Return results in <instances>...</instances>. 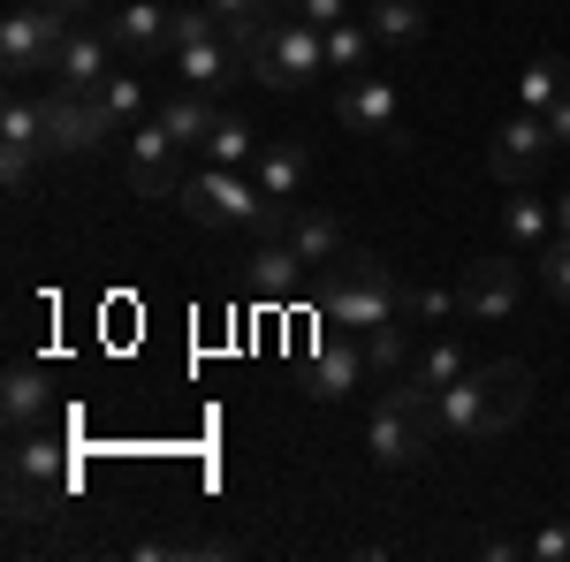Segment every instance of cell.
Here are the masks:
<instances>
[{
    "label": "cell",
    "instance_id": "obj_2",
    "mask_svg": "<svg viewBox=\"0 0 570 562\" xmlns=\"http://www.w3.org/2000/svg\"><path fill=\"white\" fill-rule=\"evenodd\" d=\"M403 312V282L381 252H343L327 266V289H320V319L327 327H351V335H373L381 319Z\"/></svg>",
    "mask_w": 570,
    "mask_h": 562
},
{
    "label": "cell",
    "instance_id": "obj_14",
    "mask_svg": "<svg viewBox=\"0 0 570 562\" xmlns=\"http://www.w3.org/2000/svg\"><path fill=\"white\" fill-rule=\"evenodd\" d=\"M107 53H115V39H107V23L91 31V23H69V39H61V53H53V85L69 91H99L115 69H107Z\"/></svg>",
    "mask_w": 570,
    "mask_h": 562
},
{
    "label": "cell",
    "instance_id": "obj_26",
    "mask_svg": "<svg viewBox=\"0 0 570 562\" xmlns=\"http://www.w3.org/2000/svg\"><path fill=\"white\" fill-rule=\"evenodd\" d=\"M198 152H206L214 168H244V160H259V137H252V122H244V115H220L214 137H206Z\"/></svg>",
    "mask_w": 570,
    "mask_h": 562
},
{
    "label": "cell",
    "instance_id": "obj_8",
    "mask_svg": "<svg viewBox=\"0 0 570 562\" xmlns=\"http://www.w3.org/2000/svg\"><path fill=\"white\" fill-rule=\"evenodd\" d=\"M556 152H563V145L548 130V115H510V122L494 130V145H487V175H502V183L518 190V183H540V168H548Z\"/></svg>",
    "mask_w": 570,
    "mask_h": 562
},
{
    "label": "cell",
    "instance_id": "obj_11",
    "mask_svg": "<svg viewBox=\"0 0 570 562\" xmlns=\"http://www.w3.org/2000/svg\"><path fill=\"white\" fill-rule=\"evenodd\" d=\"M365 373H373L365 335H351V327H327V335H320V349H312V365H305V395H312V403H343V395H351Z\"/></svg>",
    "mask_w": 570,
    "mask_h": 562
},
{
    "label": "cell",
    "instance_id": "obj_35",
    "mask_svg": "<svg viewBox=\"0 0 570 562\" xmlns=\"http://www.w3.org/2000/svg\"><path fill=\"white\" fill-rule=\"evenodd\" d=\"M289 16H305V23H320V31H335V23H351V0H282Z\"/></svg>",
    "mask_w": 570,
    "mask_h": 562
},
{
    "label": "cell",
    "instance_id": "obj_1",
    "mask_svg": "<svg viewBox=\"0 0 570 562\" xmlns=\"http://www.w3.org/2000/svg\"><path fill=\"white\" fill-rule=\"evenodd\" d=\"M525 403H532V373L518 357L472 365L464 381L441 388V441H494V433H510L525 418Z\"/></svg>",
    "mask_w": 570,
    "mask_h": 562
},
{
    "label": "cell",
    "instance_id": "obj_10",
    "mask_svg": "<svg viewBox=\"0 0 570 562\" xmlns=\"http://www.w3.org/2000/svg\"><path fill=\"white\" fill-rule=\"evenodd\" d=\"M46 160V115H39V91H8V107H0V175H8V190H23L31 168Z\"/></svg>",
    "mask_w": 570,
    "mask_h": 562
},
{
    "label": "cell",
    "instance_id": "obj_5",
    "mask_svg": "<svg viewBox=\"0 0 570 562\" xmlns=\"http://www.w3.org/2000/svg\"><path fill=\"white\" fill-rule=\"evenodd\" d=\"M176 206H183L190 220H198V228H259L266 190H259V175L206 168V175H190V183H183V198H176Z\"/></svg>",
    "mask_w": 570,
    "mask_h": 562
},
{
    "label": "cell",
    "instance_id": "obj_31",
    "mask_svg": "<svg viewBox=\"0 0 570 562\" xmlns=\"http://www.w3.org/2000/svg\"><path fill=\"white\" fill-rule=\"evenodd\" d=\"M532 274H540V289H548L556 304H570V236H548L540 259H532Z\"/></svg>",
    "mask_w": 570,
    "mask_h": 562
},
{
    "label": "cell",
    "instance_id": "obj_9",
    "mask_svg": "<svg viewBox=\"0 0 570 562\" xmlns=\"http://www.w3.org/2000/svg\"><path fill=\"white\" fill-rule=\"evenodd\" d=\"M335 122L351 137H373V145H395V130H403V99H395L389 77H343V91H335Z\"/></svg>",
    "mask_w": 570,
    "mask_h": 562
},
{
    "label": "cell",
    "instance_id": "obj_23",
    "mask_svg": "<svg viewBox=\"0 0 570 562\" xmlns=\"http://www.w3.org/2000/svg\"><path fill=\"white\" fill-rule=\"evenodd\" d=\"M365 23H373V39H381V46H419V39H426V0H373Z\"/></svg>",
    "mask_w": 570,
    "mask_h": 562
},
{
    "label": "cell",
    "instance_id": "obj_22",
    "mask_svg": "<svg viewBox=\"0 0 570 562\" xmlns=\"http://www.w3.org/2000/svg\"><path fill=\"white\" fill-rule=\"evenodd\" d=\"M289 244H297V259H305L312 274H327V266L351 252V244H343V228H335L327 214H305V206H297V220H289Z\"/></svg>",
    "mask_w": 570,
    "mask_h": 562
},
{
    "label": "cell",
    "instance_id": "obj_25",
    "mask_svg": "<svg viewBox=\"0 0 570 562\" xmlns=\"http://www.w3.org/2000/svg\"><path fill=\"white\" fill-rule=\"evenodd\" d=\"M373 23H335V31H327V69H335V77H365V69H373Z\"/></svg>",
    "mask_w": 570,
    "mask_h": 562
},
{
    "label": "cell",
    "instance_id": "obj_37",
    "mask_svg": "<svg viewBox=\"0 0 570 562\" xmlns=\"http://www.w3.org/2000/svg\"><path fill=\"white\" fill-rule=\"evenodd\" d=\"M548 130H556V145H563V152H570V91H563V99H556V107H548Z\"/></svg>",
    "mask_w": 570,
    "mask_h": 562
},
{
    "label": "cell",
    "instance_id": "obj_24",
    "mask_svg": "<svg viewBox=\"0 0 570 562\" xmlns=\"http://www.w3.org/2000/svg\"><path fill=\"white\" fill-rule=\"evenodd\" d=\"M305 175H312L305 145H259V190H266V198H297Z\"/></svg>",
    "mask_w": 570,
    "mask_h": 562
},
{
    "label": "cell",
    "instance_id": "obj_27",
    "mask_svg": "<svg viewBox=\"0 0 570 562\" xmlns=\"http://www.w3.org/2000/svg\"><path fill=\"white\" fill-rule=\"evenodd\" d=\"M502 228H510V236H518V244H532V252H540V244H548V236H556V214H548V206H540V198H532V183H518V198H510V206H502Z\"/></svg>",
    "mask_w": 570,
    "mask_h": 562
},
{
    "label": "cell",
    "instance_id": "obj_4",
    "mask_svg": "<svg viewBox=\"0 0 570 562\" xmlns=\"http://www.w3.org/2000/svg\"><path fill=\"white\" fill-rule=\"evenodd\" d=\"M69 23H77V16H61V8H46V0L16 8V16L0 23V69H8V85L53 77V53H61V39H69Z\"/></svg>",
    "mask_w": 570,
    "mask_h": 562
},
{
    "label": "cell",
    "instance_id": "obj_13",
    "mask_svg": "<svg viewBox=\"0 0 570 562\" xmlns=\"http://www.w3.org/2000/svg\"><path fill=\"white\" fill-rule=\"evenodd\" d=\"M365 448H373V464H389V472H411V464H419L434 441L419 433V418H411L395 395H381V403H373V418H365Z\"/></svg>",
    "mask_w": 570,
    "mask_h": 562
},
{
    "label": "cell",
    "instance_id": "obj_30",
    "mask_svg": "<svg viewBox=\"0 0 570 562\" xmlns=\"http://www.w3.org/2000/svg\"><path fill=\"white\" fill-rule=\"evenodd\" d=\"M206 39H228V23L214 16V0L168 8V53H176V46H206Z\"/></svg>",
    "mask_w": 570,
    "mask_h": 562
},
{
    "label": "cell",
    "instance_id": "obj_34",
    "mask_svg": "<svg viewBox=\"0 0 570 562\" xmlns=\"http://www.w3.org/2000/svg\"><path fill=\"white\" fill-rule=\"evenodd\" d=\"M525 562H570V524H540L525 540Z\"/></svg>",
    "mask_w": 570,
    "mask_h": 562
},
{
    "label": "cell",
    "instance_id": "obj_36",
    "mask_svg": "<svg viewBox=\"0 0 570 562\" xmlns=\"http://www.w3.org/2000/svg\"><path fill=\"white\" fill-rule=\"evenodd\" d=\"M480 555H487V562H525V540H510V532H487Z\"/></svg>",
    "mask_w": 570,
    "mask_h": 562
},
{
    "label": "cell",
    "instance_id": "obj_20",
    "mask_svg": "<svg viewBox=\"0 0 570 562\" xmlns=\"http://www.w3.org/2000/svg\"><path fill=\"white\" fill-rule=\"evenodd\" d=\"M91 107H99V122H107V137L137 130V122H145V77H137V69H115L107 85L91 91Z\"/></svg>",
    "mask_w": 570,
    "mask_h": 562
},
{
    "label": "cell",
    "instance_id": "obj_15",
    "mask_svg": "<svg viewBox=\"0 0 570 562\" xmlns=\"http://www.w3.org/2000/svg\"><path fill=\"white\" fill-rule=\"evenodd\" d=\"M107 39H115V53H130V61H168V8L160 0H122L107 16Z\"/></svg>",
    "mask_w": 570,
    "mask_h": 562
},
{
    "label": "cell",
    "instance_id": "obj_38",
    "mask_svg": "<svg viewBox=\"0 0 570 562\" xmlns=\"http://www.w3.org/2000/svg\"><path fill=\"white\" fill-rule=\"evenodd\" d=\"M46 8H61V16H91L99 0H46Z\"/></svg>",
    "mask_w": 570,
    "mask_h": 562
},
{
    "label": "cell",
    "instance_id": "obj_19",
    "mask_svg": "<svg viewBox=\"0 0 570 562\" xmlns=\"http://www.w3.org/2000/svg\"><path fill=\"white\" fill-rule=\"evenodd\" d=\"M153 122H168V137H176V145H206V137H214V122H220V107H214V91L183 85V91H168V99L153 107Z\"/></svg>",
    "mask_w": 570,
    "mask_h": 562
},
{
    "label": "cell",
    "instance_id": "obj_6",
    "mask_svg": "<svg viewBox=\"0 0 570 562\" xmlns=\"http://www.w3.org/2000/svg\"><path fill=\"white\" fill-rule=\"evenodd\" d=\"M183 152H190V145H176L168 122L145 115V122L122 137V183H130L137 198H183V183H190V175H183Z\"/></svg>",
    "mask_w": 570,
    "mask_h": 562
},
{
    "label": "cell",
    "instance_id": "obj_18",
    "mask_svg": "<svg viewBox=\"0 0 570 562\" xmlns=\"http://www.w3.org/2000/svg\"><path fill=\"white\" fill-rule=\"evenodd\" d=\"M305 274H312V266L297 259V244H259V252H252V266H244L252 297H266V304H289Z\"/></svg>",
    "mask_w": 570,
    "mask_h": 562
},
{
    "label": "cell",
    "instance_id": "obj_7",
    "mask_svg": "<svg viewBox=\"0 0 570 562\" xmlns=\"http://www.w3.org/2000/svg\"><path fill=\"white\" fill-rule=\"evenodd\" d=\"M39 115H46V160H85L91 145H115L107 122H99V107H91V91H69L46 77Z\"/></svg>",
    "mask_w": 570,
    "mask_h": 562
},
{
    "label": "cell",
    "instance_id": "obj_29",
    "mask_svg": "<svg viewBox=\"0 0 570 562\" xmlns=\"http://www.w3.org/2000/svg\"><path fill=\"white\" fill-rule=\"evenodd\" d=\"M464 373H472V357H464V349L456 343H426L419 349V365H411V373H403V381H419V388H449V381H464Z\"/></svg>",
    "mask_w": 570,
    "mask_h": 562
},
{
    "label": "cell",
    "instance_id": "obj_3",
    "mask_svg": "<svg viewBox=\"0 0 570 562\" xmlns=\"http://www.w3.org/2000/svg\"><path fill=\"white\" fill-rule=\"evenodd\" d=\"M320 77H327V31L305 23V16H282V23L259 39V53H252V85L305 91V85H320Z\"/></svg>",
    "mask_w": 570,
    "mask_h": 562
},
{
    "label": "cell",
    "instance_id": "obj_12",
    "mask_svg": "<svg viewBox=\"0 0 570 562\" xmlns=\"http://www.w3.org/2000/svg\"><path fill=\"white\" fill-rule=\"evenodd\" d=\"M456 297H464V312H472V319H510V312H518V297H525V266L502 259V252H487V259L464 266Z\"/></svg>",
    "mask_w": 570,
    "mask_h": 562
},
{
    "label": "cell",
    "instance_id": "obj_16",
    "mask_svg": "<svg viewBox=\"0 0 570 562\" xmlns=\"http://www.w3.org/2000/svg\"><path fill=\"white\" fill-rule=\"evenodd\" d=\"M8 479H23V486H53V494H61V486H69V448H61V441H53V433H8Z\"/></svg>",
    "mask_w": 570,
    "mask_h": 562
},
{
    "label": "cell",
    "instance_id": "obj_21",
    "mask_svg": "<svg viewBox=\"0 0 570 562\" xmlns=\"http://www.w3.org/2000/svg\"><path fill=\"white\" fill-rule=\"evenodd\" d=\"M0 418H8V433H31V426H46V373L16 365V373L0 381Z\"/></svg>",
    "mask_w": 570,
    "mask_h": 562
},
{
    "label": "cell",
    "instance_id": "obj_39",
    "mask_svg": "<svg viewBox=\"0 0 570 562\" xmlns=\"http://www.w3.org/2000/svg\"><path fill=\"white\" fill-rule=\"evenodd\" d=\"M556 236H570V190H563V206H556Z\"/></svg>",
    "mask_w": 570,
    "mask_h": 562
},
{
    "label": "cell",
    "instance_id": "obj_17",
    "mask_svg": "<svg viewBox=\"0 0 570 562\" xmlns=\"http://www.w3.org/2000/svg\"><path fill=\"white\" fill-rule=\"evenodd\" d=\"M168 61H176V85H198V91H220L228 77H252V69H244V53H236L228 39H206V46H176Z\"/></svg>",
    "mask_w": 570,
    "mask_h": 562
},
{
    "label": "cell",
    "instance_id": "obj_32",
    "mask_svg": "<svg viewBox=\"0 0 570 562\" xmlns=\"http://www.w3.org/2000/svg\"><path fill=\"white\" fill-rule=\"evenodd\" d=\"M456 312H464V297H456V289H403V319L441 327V319H456Z\"/></svg>",
    "mask_w": 570,
    "mask_h": 562
},
{
    "label": "cell",
    "instance_id": "obj_28",
    "mask_svg": "<svg viewBox=\"0 0 570 562\" xmlns=\"http://www.w3.org/2000/svg\"><path fill=\"white\" fill-rule=\"evenodd\" d=\"M570 91V69L556 61V53H540V61H525V85H518V99H525V115H548L556 99Z\"/></svg>",
    "mask_w": 570,
    "mask_h": 562
},
{
    "label": "cell",
    "instance_id": "obj_33",
    "mask_svg": "<svg viewBox=\"0 0 570 562\" xmlns=\"http://www.w3.org/2000/svg\"><path fill=\"white\" fill-rule=\"evenodd\" d=\"M365 357H373V373H403V327L381 319V327L365 335Z\"/></svg>",
    "mask_w": 570,
    "mask_h": 562
}]
</instances>
